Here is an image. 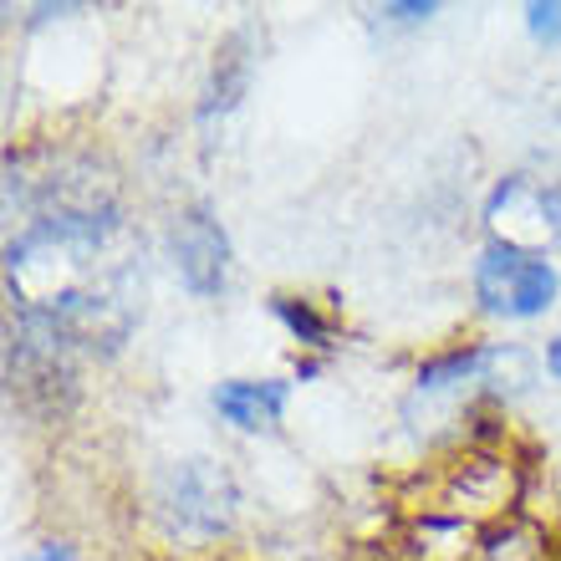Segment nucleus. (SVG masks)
<instances>
[{
  "mask_svg": "<svg viewBox=\"0 0 561 561\" xmlns=\"http://www.w3.org/2000/svg\"><path fill=\"white\" fill-rule=\"evenodd\" d=\"M557 266L547 255L531 251H511V245H490L474 266V296L490 317L505 322H531L557 301Z\"/></svg>",
  "mask_w": 561,
  "mask_h": 561,
  "instance_id": "obj_1",
  "label": "nucleus"
},
{
  "mask_svg": "<svg viewBox=\"0 0 561 561\" xmlns=\"http://www.w3.org/2000/svg\"><path fill=\"white\" fill-rule=\"evenodd\" d=\"M490 230H495V245H511V251H531L541 255L547 245L561 240V190L547 179H505L495 199L485 209Z\"/></svg>",
  "mask_w": 561,
  "mask_h": 561,
  "instance_id": "obj_2",
  "label": "nucleus"
},
{
  "mask_svg": "<svg viewBox=\"0 0 561 561\" xmlns=\"http://www.w3.org/2000/svg\"><path fill=\"white\" fill-rule=\"evenodd\" d=\"M169 245H174L179 280H184L194 296H215V291H220L225 276H230V240H225L220 220H215L205 205H194V209H184V215H179Z\"/></svg>",
  "mask_w": 561,
  "mask_h": 561,
  "instance_id": "obj_3",
  "label": "nucleus"
},
{
  "mask_svg": "<svg viewBox=\"0 0 561 561\" xmlns=\"http://www.w3.org/2000/svg\"><path fill=\"white\" fill-rule=\"evenodd\" d=\"M230 505H236V490L220 470L209 465H179V520L184 526H199V531H220L230 520Z\"/></svg>",
  "mask_w": 561,
  "mask_h": 561,
  "instance_id": "obj_4",
  "label": "nucleus"
},
{
  "mask_svg": "<svg viewBox=\"0 0 561 561\" xmlns=\"http://www.w3.org/2000/svg\"><path fill=\"white\" fill-rule=\"evenodd\" d=\"M286 399L291 388L286 383H251V378H230V383L215 388V409H220L225 424L245 428V434H261V428H276L286 414Z\"/></svg>",
  "mask_w": 561,
  "mask_h": 561,
  "instance_id": "obj_5",
  "label": "nucleus"
},
{
  "mask_svg": "<svg viewBox=\"0 0 561 561\" xmlns=\"http://www.w3.org/2000/svg\"><path fill=\"white\" fill-rule=\"evenodd\" d=\"M276 317H280V322H286V327H291V332H296V337H301V342H322V337H327V322H322V317H317V311L307 307V301H291V296H276Z\"/></svg>",
  "mask_w": 561,
  "mask_h": 561,
  "instance_id": "obj_6",
  "label": "nucleus"
},
{
  "mask_svg": "<svg viewBox=\"0 0 561 561\" xmlns=\"http://www.w3.org/2000/svg\"><path fill=\"white\" fill-rule=\"evenodd\" d=\"M526 26L541 46H561V0H536L526 5Z\"/></svg>",
  "mask_w": 561,
  "mask_h": 561,
  "instance_id": "obj_7",
  "label": "nucleus"
},
{
  "mask_svg": "<svg viewBox=\"0 0 561 561\" xmlns=\"http://www.w3.org/2000/svg\"><path fill=\"white\" fill-rule=\"evenodd\" d=\"M434 11H439V5H428V0H424V5H388V21H403V26H409V21H428V15H434Z\"/></svg>",
  "mask_w": 561,
  "mask_h": 561,
  "instance_id": "obj_8",
  "label": "nucleus"
},
{
  "mask_svg": "<svg viewBox=\"0 0 561 561\" xmlns=\"http://www.w3.org/2000/svg\"><path fill=\"white\" fill-rule=\"evenodd\" d=\"M547 373H551V378H557V383H561V332L547 342Z\"/></svg>",
  "mask_w": 561,
  "mask_h": 561,
  "instance_id": "obj_9",
  "label": "nucleus"
},
{
  "mask_svg": "<svg viewBox=\"0 0 561 561\" xmlns=\"http://www.w3.org/2000/svg\"><path fill=\"white\" fill-rule=\"evenodd\" d=\"M26 561H77V557L67 547H42V551H31Z\"/></svg>",
  "mask_w": 561,
  "mask_h": 561,
  "instance_id": "obj_10",
  "label": "nucleus"
}]
</instances>
